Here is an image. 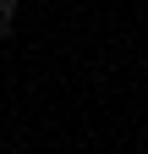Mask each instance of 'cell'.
<instances>
[{"mask_svg":"<svg viewBox=\"0 0 148 154\" xmlns=\"http://www.w3.org/2000/svg\"><path fill=\"white\" fill-rule=\"evenodd\" d=\"M16 11H22L16 0H0V38H11V33H16Z\"/></svg>","mask_w":148,"mask_h":154,"instance_id":"1","label":"cell"}]
</instances>
